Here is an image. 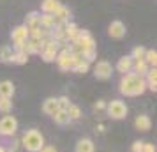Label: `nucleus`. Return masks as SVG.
Wrapping results in <instances>:
<instances>
[{"label": "nucleus", "mask_w": 157, "mask_h": 152, "mask_svg": "<svg viewBox=\"0 0 157 152\" xmlns=\"http://www.w3.org/2000/svg\"><path fill=\"white\" fill-rule=\"evenodd\" d=\"M143 140H136L134 143H132V147H131V152H141L143 150Z\"/></svg>", "instance_id": "72a5a7b5"}, {"label": "nucleus", "mask_w": 157, "mask_h": 152, "mask_svg": "<svg viewBox=\"0 0 157 152\" xmlns=\"http://www.w3.org/2000/svg\"><path fill=\"white\" fill-rule=\"evenodd\" d=\"M111 74H113V65L109 64L108 60L95 62V65H94V76L97 80H109Z\"/></svg>", "instance_id": "0eeeda50"}, {"label": "nucleus", "mask_w": 157, "mask_h": 152, "mask_svg": "<svg viewBox=\"0 0 157 152\" xmlns=\"http://www.w3.org/2000/svg\"><path fill=\"white\" fill-rule=\"evenodd\" d=\"M90 48H95V39L92 37V34L88 30H79L76 39L72 41V44L69 46L71 51H78V53H83V51L90 50Z\"/></svg>", "instance_id": "7ed1b4c3"}, {"label": "nucleus", "mask_w": 157, "mask_h": 152, "mask_svg": "<svg viewBox=\"0 0 157 152\" xmlns=\"http://www.w3.org/2000/svg\"><path fill=\"white\" fill-rule=\"evenodd\" d=\"M44 41H46V39H27L23 51H25L29 57L30 55H39L44 48Z\"/></svg>", "instance_id": "1a4fd4ad"}, {"label": "nucleus", "mask_w": 157, "mask_h": 152, "mask_svg": "<svg viewBox=\"0 0 157 152\" xmlns=\"http://www.w3.org/2000/svg\"><path fill=\"white\" fill-rule=\"evenodd\" d=\"M51 119H53L55 124H58V126H67V124L72 122L69 113H67V110H57V111L51 115Z\"/></svg>", "instance_id": "aec40b11"}, {"label": "nucleus", "mask_w": 157, "mask_h": 152, "mask_svg": "<svg viewBox=\"0 0 157 152\" xmlns=\"http://www.w3.org/2000/svg\"><path fill=\"white\" fill-rule=\"evenodd\" d=\"M57 103H58V110H67L72 104V103L69 101L67 95H60V97H57Z\"/></svg>", "instance_id": "473e14b6"}, {"label": "nucleus", "mask_w": 157, "mask_h": 152, "mask_svg": "<svg viewBox=\"0 0 157 152\" xmlns=\"http://www.w3.org/2000/svg\"><path fill=\"white\" fill-rule=\"evenodd\" d=\"M81 57H83V60H86L88 64L94 62V60L97 58V48H90V50L83 51V53H81Z\"/></svg>", "instance_id": "7c9ffc66"}, {"label": "nucleus", "mask_w": 157, "mask_h": 152, "mask_svg": "<svg viewBox=\"0 0 157 152\" xmlns=\"http://www.w3.org/2000/svg\"><path fill=\"white\" fill-rule=\"evenodd\" d=\"M125 23L120 21V20H115V21L109 23V27H108V36L113 37V39H122V37L125 36Z\"/></svg>", "instance_id": "9d476101"}, {"label": "nucleus", "mask_w": 157, "mask_h": 152, "mask_svg": "<svg viewBox=\"0 0 157 152\" xmlns=\"http://www.w3.org/2000/svg\"><path fill=\"white\" fill-rule=\"evenodd\" d=\"M145 53H147V48H143V46H136L134 50L131 51L129 57L132 58L134 62H138V60H145Z\"/></svg>", "instance_id": "c85d7f7f"}, {"label": "nucleus", "mask_w": 157, "mask_h": 152, "mask_svg": "<svg viewBox=\"0 0 157 152\" xmlns=\"http://www.w3.org/2000/svg\"><path fill=\"white\" fill-rule=\"evenodd\" d=\"M43 113H46V115H53L55 111L58 110V103H57V97H48V99H44L43 103Z\"/></svg>", "instance_id": "412c9836"}, {"label": "nucleus", "mask_w": 157, "mask_h": 152, "mask_svg": "<svg viewBox=\"0 0 157 152\" xmlns=\"http://www.w3.org/2000/svg\"><path fill=\"white\" fill-rule=\"evenodd\" d=\"M69 18H71V11H69V7H65V6H60L55 11V14H53L55 25H65V23H69Z\"/></svg>", "instance_id": "9b49d317"}, {"label": "nucleus", "mask_w": 157, "mask_h": 152, "mask_svg": "<svg viewBox=\"0 0 157 152\" xmlns=\"http://www.w3.org/2000/svg\"><path fill=\"white\" fill-rule=\"evenodd\" d=\"M55 62H57L60 71H71V67H72V51L69 50V46L64 48L62 51H58Z\"/></svg>", "instance_id": "6e6552de"}, {"label": "nucleus", "mask_w": 157, "mask_h": 152, "mask_svg": "<svg viewBox=\"0 0 157 152\" xmlns=\"http://www.w3.org/2000/svg\"><path fill=\"white\" fill-rule=\"evenodd\" d=\"M72 72H76V74H85V72L90 71V64L86 62V60H81V62H78V64L72 65Z\"/></svg>", "instance_id": "bb28decb"}, {"label": "nucleus", "mask_w": 157, "mask_h": 152, "mask_svg": "<svg viewBox=\"0 0 157 152\" xmlns=\"http://www.w3.org/2000/svg\"><path fill=\"white\" fill-rule=\"evenodd\" d=\"M74 152H95V143H94L90 138H79Z\"/></svg>", "instance_id": "2eb2a0df"}, {"label": "nucleus", "mask_w": 157, "mask_h": 152, "mask_svg": "<svg viewBox=\"0 0 157 152\" xmlns=\"http://www.w3.org/2000/svg\"><path fill=\"white\" fill-rule=\"evenodd\" d=\"M0 152H7V150H6V147H4V145H0Z\"/></svg>", "instance_id": "58836bf2"}, {"label": "nucleus", "mask_w": 157, "mask_h": 152, "mask_svg": "<svg viewBox=\"0 0 157 152\" xmlns=\"http://www.w3.org/2000/svg\"><path fill=\"white\" fill-rule=\"evenodd\" d=\"M145 62H147L148 67H155V64H157V51L155 50H147V53H145Z\"/></svg>", "instance_id": "c756f323"}, {"label": "nucleus", "mask_w": 157, "mask_h": 152, "mask_svg": "<svg viewBox=\"0 0 157 152\" xmlns=\"http://www.w3.org/2000/svg\"><path fill=\"white\" fill-rule=\"evenodd\" d=\"M18 131V120L14 115H4L0 119V136L11 138Z\"/></svg>", "instance_id": "39448f33"}, {"label": "nucleus", "mask_w": 157, "mask_h": 152, "mask_svg": "<svg viewBox=\"0 0 157 152\" xmlns=\"http://www.w3.org/2000/svg\"><path fill=\"white\" fill-rule=\"evenodd\" d=\"M62 4L58 0H43L41 2V13L43 14H55V11L60 7Z\"/></svg>", "instance_id": "f3484780"}, {"label": "nucleus", "mask_w": 157, "mask_h": 152, "mask_svg": "<svg viewBox=\"0 0 157 152\" xmlns=\"http://www.w3.org/2000/svg\"><path fill=\"white\" fill-rule=\"evenodd\" d=\"M78 32H79V29L76 23H65L64 25V37L67 43H72L76 39V36H78Z\"/></svg>", "instance_id": "6ab92c4d"}, {"label": "nucleus", "mask_w": 157, "mask_h": 152, "mask_svg": "<svg viewBox=\"0 0 157 152\" xmlns=\"http://www.w3.org/2000/svg\"><path fill=\"white\" fill-rule=\"evenodd\" d=\"M16 88H14V83L9 80H4L0 81V97H9V99H13V95H14Z\"/></svg>", "instance_id": "a211bd4d"}, {"label": "nucleus", "mask_w": 157, "mask_h": 152, "mask_svg": "<svg viewBox=\"0 0 157 152\" xmlns=\"http://www.w3.org/2000/svg\"><path fill=\"white\" fill-rule=\"evenodd\" d=\"M58 46H60V44H58L57 41H53V39L48 37V39L44 41L43 51L39 53L41 58H43L44 62H55V58H57V55H58Z\"/></svg>", "instance_id": "423d86ee"}, {"label": "nucleus", "mask_w": 157, "mask_h": 152, "mask_svg": "<svg viewBox=\"0 0 157 152\" xmlns=\"http://www.w3.org/2000/svg\"><path fill=\"white\" fill-rule=\"evenodd\" d=\"M13 53H14V50H13L9 44H4V46H0V62H2V64H11Z\"/></svg>", "instance_id": "b1692460"}, {"label": "nucleus", "mask_w": 157, "mask_h": 152, "mask_svg": "<svg viewBox=\"0 0 157 152\" xmlns=\"http://www.w3.org/2000/svg\"><path fill=\"white\" fill-rule=\"evenodd\" d=\"M67 113L71 117V120H78L79 117H81V110H79L78 104H71V106L67 108Z\"/></svg>", "instance_id": "2f4dec72"}, {"label": "nucleus", "mask_w": 157, "mask_h": 152, "mask_svg": "<svg viewBox=\"0 0 157 152\" xmlns=\"http://www.w3.org/2000/svg\"><path fill=\"white\" fill-rule=\"evenodd\" d=\"M132 64H134V60L125 55V57H120L118 58V62H117V71L120 72V74H127V72L132 71Z\"/></svg>", "instance_id": "f8f14e48"}, {"label": "nucleus", "mask_w": 157, "mask_h": 152, "mask_svg": "<svg viewBox=\"0 0 157 152\" xmlns=\"http://www.w3.org/2000/svg\"><path fill=\"white\" fill-rule=\"evenodd\" d=\"M39 27L44 29L46 32H51V30L55 29V20H53V14H43L39 16Z\"/></svg>", "instance_id": "4be33fe9"}, {"label": "nucleus", "mask_w": 157, "mask_h": 152, "mask_svg": "<svg viewBox=\"0 0 157 152\" xmlns=\"http://www.w3.org/2000/svg\"><path fill=\"white\" fill-rule=\"evenodd\" d=\"M141 152H155V145H154V143H147V142H145V143H143V150Z\"/></svg>", "instance_id": "e433bc0d"}, {"label": "nucleus", "mask_w": 157, "mask_h": 152, "mask_svg": "<svg viewBox=\"0 0 157 152\" xmlns=\"http://www.w3.org/2000/svg\"><path fill=\"white\" fill-rule=\"evenodd\" d=\"M39 152H57V149H55V147H51V145H44Z\"/></svg>", "instance_id": "4c0bfd02"}, {"label": "nucleus", "mask_w": 157, "mask_h": 152, "mask_svg": "<svg viewBox=\"0 0 157 152\" xmlns=\"http://www.w3.org/2000/svg\"><path fill=\"white\" fill-rule=\"evenodd\" d=\"M39 16H41V13H37V11H30L29 14L25 16V27L27 29H36V27H39Z\"/></svg>", "instance_id": "5701e85b"}, {"label": "nucleus", "mask_w": 157, "mask_h": 152, "mask_svg": "<svg viewBox=\"0 0 157 152\" xmlns=\"http://www.w3.org/2000/svg\"><path fill=\"white\" fill-rule=\"evenodd\" d=\"M29 62V55L25 51H14L13 53V58H11V64H16V65H25Z\"/></svg>", "instance_id": "a878e982"}, {"label": "nucleus", "mask_w": 157, "mask_h": 152, "mask_svg": "<svg viewBox=\"0 0 157 152\" xmlns=\"http://www.w3.org/2000/svg\"><path fill=\"white\" fill-rule=\"evenodd\" d=\"M94 111H106V103L104 101H97L94 104Z\"/></svg>", "instance_id": "c9c22d12"}, {"label": "nucleus", "mask_w": 157, "mask_h": 152, "mask_svg": "<svg viewBox=\"0 0 157 152\" xmlns=\"http://www.w3.org/2000/svg\"><path fill=\"white\" fill-rule=\"evenodd\" d=\"M134 127H136L138 131H143V133H145V131H148L150 127H152V119H150L147 113L138 115V117L134 119Z\"/></svg>", "instance_id": "ddd939ff"}, {"label": "nucleus", "mask_w": 157, "mask_h": 152, "mask_svg": "<svg viewBox=\"0 0 157 152\" xmlns=\"http://www.w3.org/2000/svg\"><path fill=\"white\" fill-rule=\"evenodd\" d=\"M150 67L147 65V62L145 60H138V62H134L132 64V72L134 74H138V76H141V78H145V74H147V71H148Z\"/></svg>", "instance_id": "393cba45"}, {"label": "nucleus", "mask_w": 157, "mask_h": 152, "mask_svg": "<svg viewBox=\"0 0 157 152\" xmlns=\"http://www.w3.org/2000/svg\"><path fill=\"white\" fill-rule=\"evenodd\" d=\"M127 104L122 99H111L109 103H106V115L113 120H122L127 117Z\"/></svg>", "instance_id": "20e7f679"}, {"label": "nucleus", "mask_w": 157, "mask_h": 152, "mask_svg": "<svg viewBox=\"0 0 157 152\" xmlns=\"http://www.w3.org/2000/svg\"><path fill=\"white\" fill-rule=\"evenodd\" d=\"M11 39H13V43H16V41H27L29 39V29L25 25L14 27V29L11 30Z\"/></svg>", "instance_id": "4468645a"}, {"label": "nucleus", "mask_w": 157, "mask_h": 152, "mask_svg": "<svg viewBox=\"0 0 157 152\" xmlns=\"http://www.w3.org/2000/svg\"><path fill=\"white\" fill-rule=\"evenodd\" d=\"M147 90V83H145V78L138 76L131 71L127 74H122L120 83H118V92L125 97H138L141 95L143 92Z\"/></svg>", "instance_id": "f257e3e1"}, {"label": "nucleus", "mask_w": 157, "mask_h": 152, "mask_svg": "<svg viewBox=\"0 0 157 152\" xmlns=\"http://www.w3.org/2000/svg\"><path fill=\"white\" fill-rule=\"evenodd\" d=\"M18 149H20V142H18V140H13L11 145L6 147V150H7V152H18Z\"/></svg>", "instance_id": "f704fd0d"}, {"label": "nucleus", "mask_w": 157, "mask_h": 152, "mask_svg": "<svg viewBox=\"0 0 157 152\" xmlns=\"http://www.w3.org/2000/svg\"><path fill=\"white\" fill-rule=\"evenodd\" d=\"M11 110H13V101H11L9 97H0V113L9 115Z\"/></svg>", "instance_id": "cd10ccee"}, {"label": "nucleus", "mask_w": 157, "mask_h": 152, "mask_svg": "<svg viewBox=\"0 0 157 152\" xmlns=\"http://www.w3.org/2000/svg\"><path fill=\"white\" fill-rule=\"evenodd\" d=\"M20 143L27 152H39L44 147V136L39 129H27L23 133Z\"/></svg>", "instance_id": "f03ea898"}, {"label": "nucleus", "mask_w": 157, "mask_h": 152, "mask_svg": "<svg viewBox=\"0 0 157 152\" xmlns=\"http://www.w3.org/2000/svg\"><path fill=\"white\" fill-rule=\"evenodd\" d=\"M145 83H147V88L155 92L157 90V69L155 67H150L147 74H145Z\"/></svg>", "instance_id": "dca6fc26"}]
</instances>
